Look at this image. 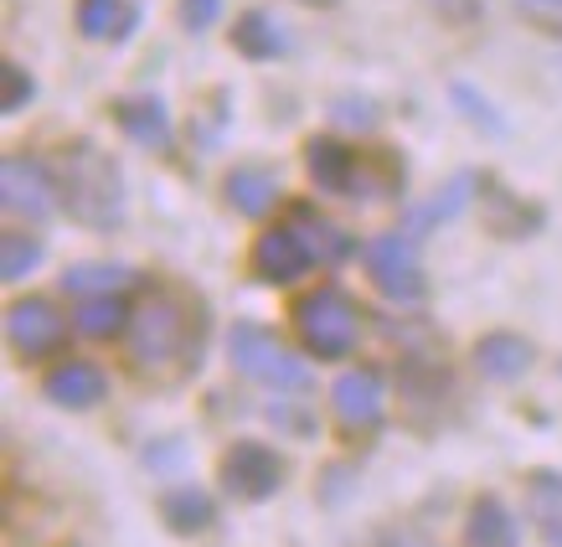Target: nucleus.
Wrapping results in <instances>:
<instances>
[{"label": "nucleus", "mask_w": 562, "mask_h": 547, "mask_svg": "<svg viewBox=\"0 0 562 547\" xmlns=\"http://www.w3.org/2000/svg\"><path fill=\"white\" fill-rule=\"evenodd\" d=\"M248 264H254V274L263 279V284H294L300 274H310V248H305V238L294 233V223L284 217V223H273V227H263L254 238V254H248Z\"/></svg>", "instance_id": "11"}, {"label": "nucleus", "mask_w": 562, "mask_h": 547, "mask_svg": "<svg viewBox=\"0 0 562 547\" xmlns=\"http://www.w3.org/2000/svg\"><path fill=\"white\" fill-rule=\"evenodd\" d=\"M187 336H191V315L176 300H166V294H155V300H145V305L135 310V321H130V357H135V367H166L171 357H181L187 351Z\"/></svg>", "instance_id": "4"}, {"label": "nucleus", "mask_w": 562, "mask_h": 547, "mask_svg": "<svg viewBox=\"0 0 562 547\" xmlns=\"http://www.w3.org/2000/svg\"><path fill=\"white\" fill-rule=\"evenodd\" d=\"M516 5H521L531 21H542V26L562 32V0H516Z\"/></svg>", "instance_id": "29"}, {"label": "nucleus", "mask_w": 562, "mask_h": 547, "mask_svg": "<svg viewBox=\"0 0 562 547\" xmlns=\"http://www.w3.org/2000/svg\"><path fill=\"white\" fill-rule=\"evenodd\" d=\"M0 202L11 217H26V223H42L52 206L63 202L57 197V171L36 155H5L0 166Z\"/></svg>", "instance_id": "5"}, {"label": "nucleus", "mask_w": 562, "mask_h": 547, "mask_svg": "<svg viewBox=\"0 0 562 547\" xmlns=\"http://www.w3.org/2000/svg\"><path fill=\"white\" fill-rule=\"evenodd\" d=\"M135 321V310L124 305L120 294H93V300H83V305H78V315H72V325H78V331H83V336H120L124 325Z\"/></svg>", "instance_id": "23"}, {"label": "nucleus", "mask_w": 562, "mask_h": 547, "mask_svg": "<svg viewBox=\"0 0 562 547\" xmlns=\"http://www.w3.org/2000/svg\"><path fill=\"white\" fill-rule=\"evenodd\" d=\"M376 547H434L428 537H418V532H387Z\"/></svg>", "instance_id": "31"}, {"label": "nucleus", "mask_w": 562, "mask_h": 547, "mask_svg": "<svg viewBox=\"0 0 562 547\" xmlns=\"http://www.w3.org/2000/svg\"><path fill=\"white\" fill-rule=\"evenodd\" d=\"M130 279H135V274L120 269V264H72V269L63 274V290L78 294V300H93V294H120Z\"/></svg>", "instance_id": "24"}, {"label": "nucleus", "mask_w": 562, "mask_h": 547, "mask_svg": "<svg viewBox=\"0 0 562 547\" xmlns=\"http://www.w3.org/2000/svg\"><path fill=\"white\" fill-rule=\"evenodd\" d=\"M527 512L537 522L547 547H562V476L558 470H531L527 476Z\"/></svg>", "instance_id": "17"}, {"label": "nucleus", "mask_w": 562, "mask_h": 547, "mask_svg": "<svg viewBox=\"0 0 562 547\" xmlns=\"http://www.w3.org/2000/svg\"><path fill=\"white\" fill-rule=\"evenodd\" d=\"M454 103H464V120H470V124H480V130H495V135L506 130V124H501V114H495L491 103L480 99V93H475V88H470V83H454Z\"/></svg>", "instance_id": "26"}, {"label": "nucleus", "mask_w": 562, "mask_h": 547, "mask_svg": "<svg viewBox=\"0 0 562 547\" xmlns=\"http://www.w3.org/2000/svg\"><path fill=\"white\" fill-rule=\"evenodd\" d=\"M439 5H443V16H449V21H470L480 0H439Z\"/></svg>", "instance_id": "32"}, {"label": "nucleus", "mask_w": 562, "mask_h": 547, "mask_svg": "<svg viewBox=\"0 0 562 547\" xmlns=\"http://www.w3.org/2000/svg\"><path fill=\"white\" fill-rule=\"evenodd\" d=\"M5 83H11V93H5V114H21V109H26V99L36 93V83L26 78V68H21V63H5Z\"/></svg>", "instance_id": "28"}, {"label": "nucleus", "mask_w": 562, "mask_h": 547, "mask_svg": "<svg viewBox=\"0 0 562 547\" xmlns=\"http://www.w3.org/2000/svg\"><path fill=\"white\" fill-rule=\"evenodd\" d=\"M464 543L470 547H516L521 543V527H516V516L506 512L501 496H480L475 506H470V522H464Z\"/></svg>", "instance_id": "16"}, {"label": "nucleus", "mask_w": 562, "mask_h": 547, "mask_svg": "<svg viewBox=\"0 0 562 547\" xmlns=\"http://www.w3.org/2000/svg\"><path fill=\"white\" fill-rule=\"evenodd\" d=\"M227 361H233L243 377L273 388V393H305L310 388V367L273 336L269 325H254V321L233 325V331H227Z\"/></svg>", "instance_id": "2"}, {"label": "nucleus", "mask_w": 562, "mask_h": 547, "mask_svg": "<svg viewBox=\"0 0 562 547\" xmlns=\"http://www.w3.org/2000/svg\"><path fill=\"white\" fill-rule=\"evenodd\" d=\"M176 16L187 32H206V26H217L222 0H176Z\"/></svg>", "instance_id": "27"}, {"label": "nucleus", "mask_w": 562, "mask_h": 547, "mask_svg": "<svg viewBox=\"0 0 562 547\" xmlns=\"http://www.w3.org/2000/svg\"><path fill=\"white\" fill-rule=\"evenodd\" d=\"M222 485H227V496H238V501H269L284 485L279 449H269L263 439H238V445L222 455Z\"/></svg>", "instance_id": "7"}, {"label": "nucleus", "mask_w": 562, "mask_h": 547, "mask_svg": "<svg viewBox=\"0 0 562 547\" xmlns=\"http://www.w3.org/2000/svg\"><path fill=\"white\" fill-rule=\"evenodd\" d=\"M290 223H294V233L305 238V248H310V258H315V264H341V258L351 254V238H346L330 217H321L315 206H305V202L290 206Z\"/></svg>", "instance_id": "18"}, {"label": "nucleus", "mask_w": 562, "mask_h": 547, "mask_svg": "<svg viewBox=\"0 0 562 547\" xmlns=\"http://www.w3.org/2000/svg\"><path fill=\"white\" fill-rule=\"evenodd\" d=\"M233 47L243 52V57H254V63H269V57H279V52L290 47V36H284V21H273L269 11H243L238 26H233Z\"/></svg>", "instance_id": "19"}, {"label": "nucleus", "mask_w": 562, "mask_h": 547, "mask_svg": "<svg viewBox=\"0 0 562 547\" xmlns=\"http://www.w3.org/2000/svg\"><path fill=\"white\" fill-rule=\"evenodd\" d=\"M135 26V11L124 0H78V32L88 42H124Z\"/></svg>", "instance_id": "21"}, {"label": "nucleus", "mask_w": 562, "mask_h": 547, "mask_svg": "<svg viewBox=\"0 0 562 547\" xmlns=\"http://www.w3.org/2000/svg\"><path fill=\"white\" fill-rule=\"evenodd\" d=\"M336 120H341V124H361V130H372V124H376V114H372V103L346 99V103H336Z\"/></svg>", "instance_id": "30"}, {"label": "nucleus", "mask_w": 562, "mask_h": 547, "mask_svg": "<svg viewBox=\"0 0 562 547\" xmlns=\"http://www.w3.org/2000/svg\"><path fill=\"white\" fill-rule=\"evenodd\" d=\"M361 258H367L372 284L387 300H397V305H418L424 300V269H418V254H413V238L382 233V238H372L361 248Z\"/></svg>", "instance_id": "6"}, {"label": "nucleus", "mask_w": 562, "mask_h": 547, "mask_svg": "<svg viewBox=\"0 0 562 547\" xmlns=\"http://www.w3.org/2000/svg\"><path fill=\"white\" fill-rule=\"evenodd\" d=\"M330 413L341 434H372L387 413V388H382V372L376 367H351V372L336 377L330 388Z\"/></svg>", "instance_id": "8"}, {"label": "nucleus", "mask_w": 562, "mask_h": 547, "mask_svg": "<svg viewBox=\"0 0 562 547\" xmlns=\"http://www.w3.org/2000/svg\"><path fill=\"white\" fill-rule=\"evenodd\" d=\"M36 264H42V238H32V233H16V227H11V233L0 238V279H5V284H21Z\"/></svg>", "instance_id": "25"}, {"label": "nucleus", "mask_w": 562, "mask_h": 547, "mask_svg": "<svg viewBox=\"0 0 562 547\" xmlns=\"http://www.w3.org/2000/svg\"><path fill=\"white\" fill-rule=\"evenodd\" d=\"M227 202L238 206L243 217H263L279 202V176L269 166H238V171L227 176Z\"/></svg>", "instance_id": "20"}, {"label": "nucleus", "mask_w": 562, "mask_h": 547, "mask_svg": "<svg viewBox=\"0 0 562 547\" xmlns=\"http://www.w3.org/2000/svg\"><path fill=\"white\" fill-rule=\"evenodd\" d=\"M42 393H47L57 409H93V403L109 393V382H103V372L88 367V361H63V367L47 372Z\"/></svg>", "instance_id": "13"}, {"label": "nucleus", "mask_w": 562, "mask_h": 547, "mask_svg": "<svg viewBox=\"0 0 562 547\" xmlns=\"http://www.w3.org/2000/svg\"><path fill=\"white\" fill-rule=\"evenodd\" d=\"M305 171H310V181L321 191H330V197H361V191L372 187L367 160H361L351 145H341V139H330V135H315L305 145Z\"/></svg>", "instance_id": "9"}, {"label": "nucleus", "mask_w": 562, "mask_h": 547, "mask_svg": "<svg viewBox=\"0 0 562 547\" xmlns=\"http://www.w3.org/2000/svg\"><path fill=\"white\" fill-rule=\"evenodd\" d=\"M52 171H57V197H63V206H68L83 227L109 233V227L124 223V171L114 166L109 150L78 139V145H68V150L57 155Z\"/></svg>", "instance_id": "1"}, {"label": "nucleus", "mask_w": 562, "mask_h": 547, "mask_svg": "<svg viewBox=\"0 0 562 547\" xmlns=\"http://www.w3.org/2000/svg\"><path fill=\"white\" fill-rule=\"evenodd\" d=\"M475 176L464 171V176H454V181H449V187L439 191V197H434V202H424V206H413L408 217H403V227H397V233H403V238H428V233H434V227L439 223H449V217H460L464 212V202H470V197H475Z\"/></svg>", "instance_id": "15"}, {"label": "nucleus", "mask_w": 562, "mask_h": 547, "mask_svg": "<svg viewBox=\"0 0 562 547\" xmlns=\"http://www.w3.org/2000/svg\"><path fill=\"white\" fill-rule=\"evenodd\" d=\"M5 336H11V346H16L21 357H52L57 346L68 342V315H57V305L52 300H42V294H32V300H16L11 305V315H5Z\"/></svg>", "instance_id": "10"}, {"label": "nucleus", "mask_w": 562, "mask_h": 547, "mask_svg": "<svg viewBox=\"0 0 562 547\" xmlns=\"http://www.w3.org/2000/svg\"><path fill=\"white\" fill-rule=\"evenodd\" d=\"M357 305H351V294L336 290V284H325V290H310L300 305H294V331H300V342H305L310 357L321 361H341L351 357V346H357Z\"/></svg>", "instance_id": "3"}, {"label": "nucleus", "mask_w": 562, "mask_h": 547, "mask_svg": "<svg viewBox=\"0 0 562 547\" xmlns=\"http://www.w3.org/2000/svg\"><path fill=\"white\" fill-rule=\"evenodd\" d=\"M160 512H166L171 532H181V537L206 532V527H212V516H217V512H212V496H206V491H196V485H176V491H166Z\"/></svg>", "instance_id": "22"}, {"label": "nucleus", "mask_w": 562, "mask_h": 547, "mask_svg": "<svg viewBox=\"0 0 562 547\" xmlns=\"http://www.w3.org/2000/svg\"><path fill=\"white\" fill-rule=\"evenodd\" d=\"M114 120H120V130L135 145H145V150H171L176 139V124H171V109L155 99V93H139V99H120L114 103Z\"/></svg>", "instance_id": "12"}, {"label": "nucleus", "mask_w": 562, "mask_h": 547, "mask_svg": "<svg viewBox=\"0 0 562 547\" xmlns=\"http://www.w3.org/2000/svg\"><path fill=\"white\" fill-rule=\"evenodd\" d=\"M475 367L495 382H512L531 367V342L527 336H516V331H491V336H480L475 342Z\"/></svg>", "instance_id": "14"}, {"label": "nucleus", "mask_w": 562, "mask_h": 547, "mask_svg": "<svg viewBox=\"0 0 562 547\" xmlns=\"http://www.w3.org/2000/svg\"><path fill=\"white\" fill-rule=\"evenodd\" d=\"M305 5H336V0H305Z\"/></svg>", "instance_id": "33"}]
</instances>
